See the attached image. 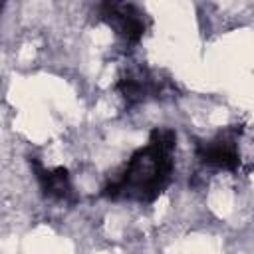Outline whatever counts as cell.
<instances>
[{
  "mask_svg": "<svg viewBox=\"0 0 254 254\" xmlns=\"http://www.w3.org/2000/svg\"><path fill=\"white\" fill-rule=\"evenodd\" d=\"M177 135L171 129H155L125 165L103 187V196L125 202H153L171 185L175 173Z\"/></svg>",
  "mask_w": 254,
  "mask_h": 254,
  "instance_id": "1",
  "label": "cell"
},
{
  "mask_svg": "<svg viewBox=\"0 0 254 254\" xmlns=\"http://www.w3.org/2000/svg\"><path fill=\"white\" fill-rule=\"evenodd\" d=\"M99 18L105 26L127 46L143 40L147 32V18L133 0H101Z\"/></svg>",
  "mask_w": 254,
  "mask_h": 254,
  "instance_id": "2",
  "label": "cell"
},
{
  "mask_svg": "<svg viewBox=\"0 0 254 254\" xmlns=\"http://www.w3.org/2000/svg\"><path fill=\"white\" fill-rule=\"evenodd\" d=\"M4 4H6V0H0V12L4 10Z\"/></svg>",
  "mask_w": 254,
  "mask_h": 254,
  "instance_id": "4",
  "label": "cell"
},
{
  "mask_svg": "<svg viewBox=\"0 0 254 254\" xmlns=\"http://www.w3.org/2000/svg\"><path fill=\"white\" fill-rule=\"evenodd\" d=\"M198 161L216 171H236L240 169V133L226 129L206 139L196 149Z\"/></svg>",
  "mask_w": 254,
  "mask_h": 254,
  "instance_id": "3",
  "label": "cell"
}]
</instances>
